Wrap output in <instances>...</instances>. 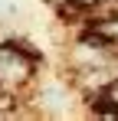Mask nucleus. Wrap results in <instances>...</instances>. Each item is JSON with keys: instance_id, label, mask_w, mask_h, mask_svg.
Wrapping results in <instances>:
<instances>
[{"instance_id": "nucleus-2", "label": "nucleus", "mask_w": 118, "mask_h": 121, "mask_svg": "<svg viewBox=\"0 0 118 121\" xmlns=\"http://www.w3.org/2000/svg\"><path fill=\"white\" fill-rule=\"evenodd\" d=\"M49 3H59V7H62V3H69V0H49Z\"/></svg>"}, {"instance_id": "nucleus-1", "label": "nucleus", "mask_w": 118, "mask_h": 121, "mask_svg": "<svg viewBox=\"0 0 118 121\" xmlns=\"http://www.w3.org/2000/svg\"><path fill=\"white\" fill-rule=\"evenodd\" d=\"M79 3H82V7H95L98 0H79Z\"/></svg>"}]
</instances>
